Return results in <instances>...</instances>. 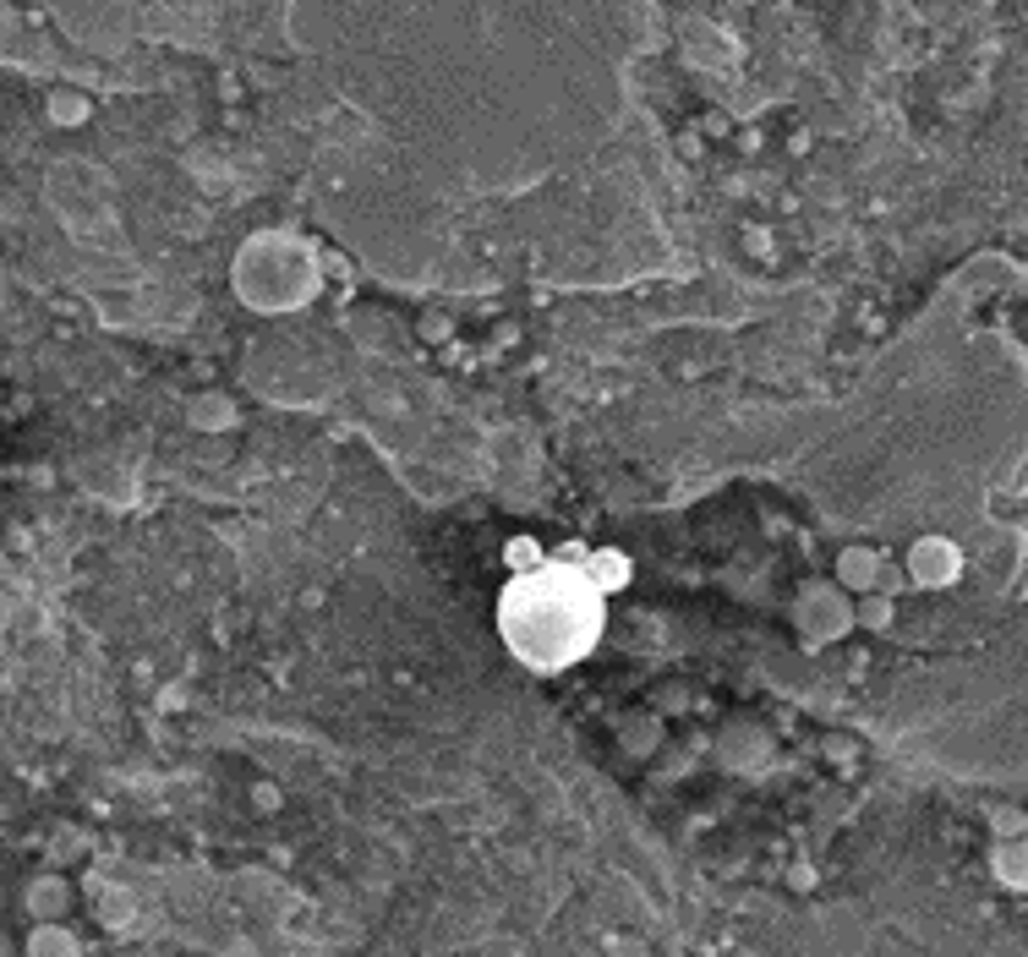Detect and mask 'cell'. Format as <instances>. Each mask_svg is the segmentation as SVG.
I'll return each mask as SVG.
<instances>
[{
	"label": "cell",
	"instance_id": "obj_7",
	"mask_svg": "<svg viewBox=\"0 0 1028 957\" xmlns=\"http://www.w3.org/2000/svg\"><path fill=\"white\" fill-rule=\"evenodd\" d=\"M192 422L197 427H219V422H230V405H197Z\"/></svg>",
	"mask_w": 1028,
	"mask_h": 957
},
{
	"label": "cell",
	"instance_id": "obj_6",
	"mask_svg": "<svg viewBox=\"0 0 1028 957\" xmlns=\"http://www.w3.org/2000/svg\"><path fill=\"white\" fill-rule=\"evenodd\" d=\"M864 624H870V629H886V624H892V602H886V597H870V602H864Z\"/></svg>",
	"mask_w": 1028,
	"mask_h": 957
},
{
	"label": "cell",
	"instance_id": "obj_4",
	"mask_svg": "<svg viewBox=\"0 0 1028 957\" xmlns=\"http://www.w3.org/2000/svg\"><path fill=\"white\" fill-rule=\"evenodd\" d=\"M50 115H55L61 126H77V121H88V99H83V93H55V99H50Z\"/></svg>",
	"mask_w": 1028,
	"mask_h": 957
},
{
	"label": "cell",
	"instance_id": "obj_3",
	"mask_svg": "<svg viewBox=\"0 0 1028 957\" xmlns=\"http://www.w3.org/2000/svg\"><path fill=\"white\" fill-rule=\"evenodd\" d=\"M996 870H1001V881H1007V886H1028V843H1023V837L996 854Z\"/></svg>",
	"mask_w": 1028,
	"mask_h": 957
},
{
	"label": "cell",
	"instance_id": "obj_1",
	"mask_svg": "<svg viewBox=\"0 0 1028 957\" xmlns=\"http://www.w3.org/2000/svg\"><path fill=\"white\" fill-rule=\"evenodd\" d=\"M957 569H963V558H957V547L941 542V536H925V542H914V553H908V575H914L919 586H946Z\"/></svg>",
	"mask_w": 1028,
	"mask_h": 957
},
{
	"label": "cell",
	"instance_id": "obj_2",
	"mask_svg": "<svg viewBox=\"0 0 1028 957\" xmlns=\"http://www.w3.org/2000/svg\"><path fill=\"white\" fill-rule=\"evenodd\" d=\"M837 575H843V586H854V591H875L881 575H886V564H881V553H870V547H848V553L837 558Z\"/></svg>",
	"mask_w": 1028,
	"mask_h": 957
},
{
	"label": "cell",
	"instance_id": "obj_5",
	"mask_svg": "<svg viewBox=\"0 0 1028 957\" xmlns=\"http://www.w3.org/2000/svg\"><path fill=\"white\" fill-rule=\"evenodd\" d=\"M33 952H77V941L66 936V930H55L50 919H44V930H33V941H28Z\"/></svg>",
	"mask_w": 1028,
	"mask_h": 957
}]
</instances>
